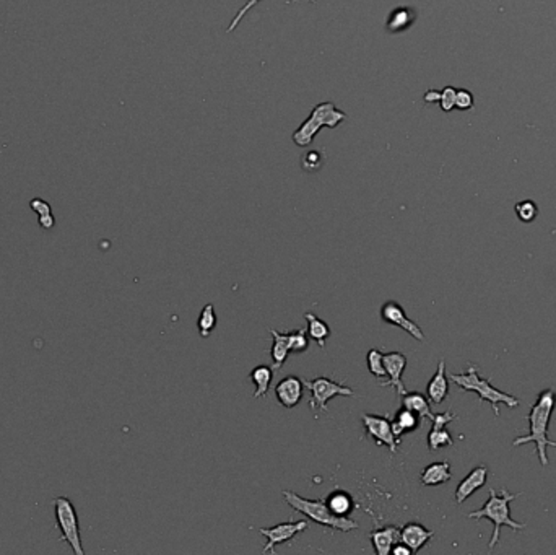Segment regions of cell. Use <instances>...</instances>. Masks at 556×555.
<instances>
[{
  "label": "cell",
  "mask_w": 556,
  "mask_h": 555,
  "mask_svg": "<svg viewBox=\"0 0 556 555\" xmlns=\"http://www.w3.org/2000/svg\"><path fill=\"white\" fill-rule=\"evenodd\" d=\"M556 407V391L555 389H544L537 396V400L534 405H530L529 412V435L517 437L512 441V446L527 445V443H534L537 448V456H539L540 464L548 466L550 459L546 455V448L553 446L556 448V441L548 438V427L551 421V414Z\"/></svg>",
  "instance_id": "1"
},
{
  "label": "cell",
  "mask_w": 556,
  "mask_h": 555,
  "mask_svg": "<svg viewBox=\"0 0 556 555\" xmlns=\"http://www.w3.org/2000/svg\"><path fill=\"white\" fill-rule=\"evenodd\" d=\"M490 497L488 500L485 502V505L480 508V510L470 511L467 518L470 520H490L494 526L492 539H490L488 549L493 550L496 547L499 536H501V528L506 526V528H511L512 531H522L527 528L526 523H519V521L514 520L511 516V502L516 500L517 497H521L522 493H512L509 492L508 488H501V491H494V488H490Z\"/></svg>",
  "instance_id": "2"
},
{
  "label": "cell",
  "mask_w": 556,
  "mask_h": 555,
  "mask_svg": "<svg viewBox=\"0 0 556 555\" xmlns=\"http://www.w3.org/2000/svg\"><path fill=\"white\" fill-rule=\"evenodd\" d=\"M449 378L451 381H454L462 391H469V393L478 394L480 403H485V400H487V403L492 404L493 412L496 417H499V404L508 405L509 409L517 407V405L521 404V400H519V398H516V396L503 393V391L494 388L488 378H483L480 375L476 365H469L465 371L456 373V375H451Z\"/></svg>",
  "instance_id": "3"
},
{
  "label": "cell",
  "mask_w": 556,
  "mask_h": 555,
  "mask_svg": "<svg viewBox=\"0 0 556 555\" xmlns=\"http://www.w3.org/2000/svg\"><path fill=\"white\" fill-rule=\"evenodd\" d=\"M282 495L285 498V502H287L294 511L301 513V515H305L307 520L314 521L317 525L325 526V528L335 531H343V533H350V531L358 529L357 521L348 516L334 515V513L329 510V506L325 505V502L310 500V498L298 495V493H294L292 491H283Z\"/></svg>",
  "instance_id": "4"
},
{
  "label": "cell",
  "mask_w": 556,
  "mask_h": 555,
  "mask_svg": "<svg viewBox=\"0 0 556 555\" xmlns=\"http://www.w3.org/2000/svg\"><path fill=\"white\" fill-rule=\"evenodd\" d=\"M345 119H347V114H345L343 111H339L337 108H335L334 103H330V101L321 103V105L314 106V109H312L310 118H307L305 123L298 127L296 132L293 134V142L296 143L298 147L311 146L312 141H314L316 134L319 132V129L322 127V125H325V127H330V129H335Z\"/></svg>",
  "instance_id": "5"
},
{
  "label": "cell",
  "mask_w": 556,
  "mask_h": 555,
  "mask_svg": "<svg viewBox=\"0 0 556 555\" xmlns=\"http://www.w3.org/2000/svg\"><path fill=\"white\" fill-rule=\"evenodd\" d=\"M54 515L55 523L60 529L59 540H64L70 545L75 555H85V549L82 544L80 525H78L77 510L69 497H55L54 498Z\"/></svg>",
  "instance_id": "6"
},
{
  "label": "cell",
  "mask_w": 556,
  "mask_h": 555,
  "mask_svg": "<svg viewBox=\"0 0 556 555\" xmlns=\"http://www.w3.org/2000/svg\"><path fill=\"white\" fill-rule=\"evenodd\" d=\"M303 383H305V388L311 391V409L319 410V412H327L329 400L337 398V396H343V398L355 396V391L352 388L325 376H317L314 380H303Z\"/></svg>",
  "instance_id": "7"
},
{
  "label": "cell",
  "mask_w": 556,
  "mask_h": 555,
  "mask_svg": "<svg viewBox=\"0 0 556 555\" xmlns=\"http://www.w3.org/2000/svg\"><path fill=\"white\" fill-rule=\"evenodd\" d=\"M361 422L364 427V432L369 438L375 440L376 445L389 448L392 455L397 453V446H399L400 440L395 438L394 432H392L391 419L389 415H375V414H363Z\"/></svg>",
  "instance_id": "8"
},
{
  "label": "cell",
  "mask_w": 556,
  "mask_h": 555,
  "mask_svg": "<svg viewBox=\"0 0 556 555\" xmlns=\"http://www.w3.org/2000/svg\"><path fill=\"white\" fill-rule=\"evenodd\" d=\"M307 523L306 520H300V521H287V523H280L277 526H272V528H259V534H262L265 539H267V544L264 545L262 552H273V549L277 547L280 544H285V543H289V540H293L296 538L298 534H301L303 531L307 529Z\"/></svg>",
  "instance_id": "9"
},
{
  "label": "cell",
  "mask_w": 556,
  "mask_h": 555,
  "mask_svg": "<svg viewBox=\"0 0 556 555\" xmlns=\"http://www.w3.org/2000/svg\"><path fill=\"white\" fill-rule=\"evenodd\" d=\"M381 318L387 324L397 326V328L404 329L406 334L412 335L413 339L420 340V342H423L424 340V334H423L422 328H420L415 321H412L409 316L405 315L404 308H402L399 303H395V301L384 303L381 308Z\"/></svg>",
  "instance_id": "10"
},
{
  "label": "cell",
  "mask_w": 556,
  "mask_h": 555,
  "mask_svg": "<svg viewBox=\"0 0 556 555\" xmlns=\"http://www.w3.org/2000/svg\"><path fill=\"white\" fill-rule=\"evenodd\" d=\"M457 419V415L451 410H446V412L441 414H434L433 417V427L428 433V448L429 451H438L441 448L452 446L454 445V440H452V435L447 430V425L451 422H454Z\"/></svg>",
  "instance_id": "11"
},
{
  "label": "cell",
  "mask_w": 556,
  "mask_h": 555,
  "mask_svg": "<svg viewBox=\"0 0 556 555\" xmlns=\"http://www.w3.org/2000/svg\"><path fill=\"white\" fill-rule=\"evenodd\" d=\"M488 473H490L488 466L480 464V466H476V468L472 469L470 473L460 480V484L457 485L456 493H454V500L457 505H462L467 498H470L476 491H480V488L487 484Z\"/></svg>",
  "instance_id": "12"
},
{
  "label": "cell",
  "mask_w": 556,
  "mask_h": 555,
  "mask_svg": "<svg viewBox=\"0 0 556 555\" xmlns=\"http://www.w3.org/2000/svg\"><path fill=\"white\" fill-rule=\"evenodd\" d=\"M384 367L387 371V380L382 383V386H391V388L397 389V393L404 396L406 393L404 381H402V375L406 368V357L402 352H389L384 353Z\"/></svg>",
  "instance_id": "13"
},
{
  "label": "cell",
  "mask_w": 556,
  "mask_h": 555,
  "mask_svg": "<svg viewBox=\"0 0 556 555\" xmlns=\"http://www.w3.org/2000/svg\"><path fill=\"white\" fill-rule=\"evenodd\" d=\"M303 391H305V383L298 376H287L275 386V394H277L278 403L287 409L296 407L303 399Z\"/></svg>",
  "instance_id": "14"
},
{
  "label": "cell",
  "mask_w": 556,
  "mask_h": 555,
  "mask_svg": "<svg viewBox=\"0 0 556 555\" xmlns=\"http://www.w3.org/2000/svg\"><path fill=\"white\" fill-rule=\"evenodd\" d=\"M433 538H434V531L424 528V526L420 523H406L404 528L400 529V543L409 545L413 554L422 550Z\"/></svg>",
  "instance_id": "15"
},
{
  "label": "cell",
  "mask_w": 556,
  "mask_h": 555,
  "mask_svg": "<svg viewBox=\"0 0 556 555\" xmlns=\"http://www.w3.org/2000/svg\"><path fill=\"white\" fill-rule=\"evenodd\" d=\"M427 396L431 404H441L449 396V380H447L446 362L441 358L438 363V370L427 386Z\"/></svg>",
  "instance_id": "16"
},
{
  "label": "cell",
  "mask_w": 556,
  "mask_h": 555,
  "mask_svg": "<svg viewBox=\"0 0 556 555\" xmlns=\"http://www.w3.org/2000/svg\"><path fill=\"white\" fill-rule=\"evenodd\" d=\"M451 477L452 473L449 461H438V463L428 464L427 468L422 470L420 482H422V485H424V487H438V485L449 482Z\"/></svg>",
  "instance_id": "17"
},
{
  "label": "cell",
  "mask_w": 556,
  "mask_h": 555,
  "mask_svg": "<svg viewBox=\"0 0 556 555\" xmlns=\"http://www.w3.org/2000/svg\"><path fill=\"white\" fill-rule=\"evenodd\" d=\"M423 419L420 417L418 414H415L413 410L406 409V407H402L400 410H397L394 419L391 421V425H392V432H394L395 438H402L404 433H410V432H415L417 428L422 425Z\"/></svg>",
  "instance_id": "18"
},
{
  "label": "cell",
  "mask_w": 556,
  "mask_h": 555,
  "mask_svg": "<svg viewBox=\"0 0 556 555\" xmlns=\"http://www.w3.org/2000/svg\"><path fill=\"white\" fill-rule=\"evenodd\" d=\"M373 547H375L377 555H387L392 552V547L400 540V529L395 526H387V528L376 529L369 534Z\"/></svg>",
  "instance_id": "19"
},
{
  "label": "cell",
  "mask_w": 556,
  "mask_h": 555,
  "mask_svg": "<svg viewBox=\"0 0 556 555\" xmlns=\"http://www.w3.org/2000/svg\"><path fill=\"white\" fill-rule=\"evenodd\" d=\"M417 20V12L410 7H397L395 10L391 12L389 18H387L386 28L389 33H402L406 31Z\"/></svg>",
  "instance_id": "20"
},
{
  "label": "cell",
  "mask_w": 556,
  "mask_h": 555,
  "mask_svg": "<svg viewBox=\"0 0 556 555\" xmlns=\"http://www.w3.org/2000/svg\"><path fill=\"white\" fill-rule=\"evenodd\" d=\"M270 334H272L273 344H272V351H270V355H272L273 360V370H280L283 367V363L287 362V357L289 355V337L288 333H278V331L270 329Z\"/></svg>",
  "instance_id": "21"
},
{
  "label": "cell",
  "mask_w": 556,
  "mask_h": 555,
  "mask_svg": "<svg viewBox=\"0 0 556 555\" xmlns=\"http://www.w3.org/2000/svg\"><path fill=\"white\" fill-rule=\"evenodd\" d=\"M402 407L413 410V412L418 414L423 421L424 419L433 421V417H434L431 405H429L428 396H424L422 393H405L404 396H402Z\"/></svg>",
  "instance_id": "22"
},
{
  "label": "cell",
  "mask_w": 556,
  "mask_h": 555,
  "mask_svg": "<svg viewBox=\"0 0 556 555\" xmlns=\"http://www.w3.org/2000/svg\"><path fill=\"white\" fill-rule=\"evenodd\" d=\"M272 378H273V368L265 367V365L255 367L254 370L249 373V380L255 385V393L252 398L254 399L264 398V396L269 393L270 383H272Z\"/></svg>",
  "instance_id": "23"
},
{
  "label": "cell",
  "mask_w": 556,
  "mask_h": 555,
  "mask_svg": "<svg viewBox=\"0 0 556 555\" xmlns=\"http://www.w3.org/2000/svg\"><path fill=\"white\" fill-rule=\"evenodd\" d=\"M305 319L307 323V335L314 340V342L319 345L321 349L325 347V340L332 334V331L329 326H327L325 321H322L321 318H317L316 315L306 313Z\"/></svg>",
  "instance_id": "24"
},
{
  "label": "cell",
  "mask_w": 556,
  "mask_h": 555,
  "mask_svg": "<svg viewBox=\"0 0 556 555\" xmlns=\"http://www.w3.org/2000/svg\"><path fill=\"white\" fill-rule=\"evenodd\" d=\"M325 505L334 515L339 516H348L353 511V498L348 495L347 492H334L332 495L327 497Z\"/></svg>",
  "instance_id": "25"
},
{
  "label": "cell",
  "mask_w": 556,
  "mask_h": 555,
  "mask_svg": "<svg viewBox=\"0 0 556 555\" xmlns=\"http://www.w3.org/2000/svg\"><path fill=\"white\" fill-rule=\"evenodd\" d=\"M197 328H199L200 337H204V339H207L208 335L213 333L215 328H217V313H215V306L212 305V303L205 305L202 308V311H200Z\"/></svg>",
  "instance_id": "26"
},
{
  "label": "cell",
  "mask_w": 556,
  "mask_h": 555,
  "mask_svg": "<svg viewBox=\"0 0 556 555\" xmlns=\"http://www.w3.org/2000/svg\"><path fill=\"white\" fill-rule=\"evenodd\" d=\"M366 365L369 373L377 378V380H381V383H384L387 378V371L384 367V353L377 351V349H371L366 355Z\"/></svg>",
  "instance_id": "27"
},
{
  "label": "cell",
  "mask_w": 556,
  "mask_h": 555,
  "mask_svg": "<svg viewBox=\"0 0 556 555\" xmlns=\"http://www.w3.org/2000/svg\"><path fill=\"white\" fill-rule=\"evenodd\" d=\"M514 211H516V215L522 223H532L539 217V205L529 199L517 202L514 205Z\"/></svg>",
  "instance_id": "28"
},
{
  "label": "cell",
  "mask_w": 556,
  "mask_h": 555,
  "mask_svg": "<svg viewBox=\"0 0 556 555\" xmlns=\"http://www.w3.org/2000/svg\"><path fill=\"white\" fill-rule=\"evenodd\" d=\"M289 337V352L292 353H301L306 352L310 347V339H307L305 329H296L288 333Z\"/></svg>",
  "instance_id": "29"
},
{
  "label": "cell",
  "mask_w": 556,
  "mask_h": 555,
  "mask_svg": "<svg viewBox=\"0 0 556 555\" xmlns=\"http://www.w3.org/2000/svg\"><path fill=\"white\" fill-rule=\"evenodd\" d=\"M456 93L457 90L454 87H446L444 90H441V98H439V105H441V109L449 113L456 108Z\"/></svg>",
  "instance_id": "30"
},
{
  "label": "cell",
  "mask_w": 556,
  "mask_h": 555,
  "mask_svg": "<svg viewBox=\"0 0 556 555\" xmlns=\"http://www.w3.org/2000/svg\"><path fill=\"white\" fill-rule=\"evenodd\" d=\"M321 155H322L321 152L306 153V155L303 157V160H301L303 170H306L310 173H314V171L319 170V168L322 166V161H324V158H321Z\"/></svg>",
  "instance_id": "31"
},
{
  "label": "cell",
  "mask_w": 556,
  "mask_h": 555,
  "mask_svg": "<svg viewBox=\"0 0 556 555\" xmlns=\"http://www.w3.org/2000/svg\"><path fill=\"white\" fill-rule=\"evenodd\" d=\"M472 106H474V95H472L469 90H464V88L457 90L456 108L460 111H467V109H472Z\"/></svg>",
  "instance_id": "32"
},
{
  "label": "cell",
  "mask_w": 556,
  "mask_h": 555,
  "mask_svg": "<svg viewBox=\"0 0 556 555\" xmlns=\"http://www.w3.org/2000/svg\"><path fill=\"white\" fill-rule=\"evenodd\" d=\"M259 2H260V0H249V2H247V3H246V6H244V7H242V8H241V10H240V12H237V13H236V17H235V18H233V21L230 23V26H228V30H226V33H231L233 30H235V28L237 26V23H240V21L242 20V18H244V15H246V13H247V12H249V10H251V8H252V7H254V6H257V3H259ZM310 2H312V3H316V0H310ZM287 3H292V0H287Z\"/></svg>",
  "instance_id": "33"
},
{
  "label": "cell",
  "mask_w": 556,
  "mask_h": 555,
  "mask_svg": "<svg viewBox=\"0 0 556 555\" xmlns=\"http://www.w3.org/2000/svg\"><path fill=\"white\" fill-rule=\"evenodd\" d=\"M30 207L31 211L35 213H38V217H43V215H49V213H53V209H51V204L46 202L44 199H39V197H35L30 200Z\"/></svg>",
  "instance_id": "34"
},
{
  "label": "cell",
  "mask_w": 556,
  "mask_h": 555,
  "mask_svg": "<svg viewBox=\"0 0 556 555\" xmlns=\"http://www.w3.org/2000/svg\"><path fill=\"white\" fill-rule=\"evenodd\" d=\"M39 227L43 228V230H53V228L55 227V217L53 215V213L39 217Z\"/></svg>",
  "instance_id": "35"
},
{
  "label": "cell",
  "mask_w": 556,
  "mask_h": 555,
  "mask_svg": "<svg viewBox=\"0 0 556 555\" xmlns=\"http://www.w3.org/2000/svg\"><path fill=\"white\" fill-rule=\"evenodd\" d=\"M392 552H394L395 555H412L413 552H412V549L409 547V545H405L404 543H397L394 547H392Z\"/></svg>",
  "instance_id": "36"
},
{
  "label": "cell",
  "mask_w": 556,
  "mask_h": 555,
  "mask_svg": "<svg viewBox=\"0 0 556 555\" xmlns=\"http://www.w3.org/2000/svg\"><path fill=\"white\" fill-rule=\"evenodd\" d=\"M439 98H441V91H436V90H429L427 95H424V101L427 103H433V101H439Z\"/></svg>",
  "instance_id": "37"
},
{
  "label": "cell",
  "mask_w": 556,
  "mask_h": 555,
  "mask_svg": "<svg viewBox=\"0 0 556 555\" xmlns=\"http://www.w3.org/2000/svg\"><path fill=\"white\" fill-rule=\"evenodd\" d=\"M555 423H556V421H555Z\"/></svg>",
  "instance_id": "38"
}]
</instances>
